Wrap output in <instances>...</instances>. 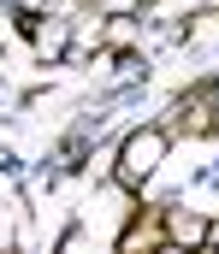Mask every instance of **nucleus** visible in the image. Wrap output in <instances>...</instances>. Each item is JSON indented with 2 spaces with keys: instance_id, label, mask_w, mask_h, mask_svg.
<instances>
[{
  "instance_id": "1",
  "label": "nucleus",
  "mask_w": 219,
  "mask_h": 254,
  "mask_svg": "<svg viewBox=\"0 0 219 254\" xmlns=\"http://www.w3.org/2000/svg\"><path fill=\"white\" fill-rule=\"evenodd\" d=\"M166 148H172V130H166V125H143V130H131V136H125V148H119V166H113L119 190H143L148 178L160 172Z\"/></svg>"
},
{
  "instance_id": "2",
  "label": "nucleus",
  "mask_w": 219,
  "mask_h": 254,
  "mask_svg": "<svg viewBox=\"0 0 219 254\" xmlns=\"http://www.w3.org/2000/svg\"><path fill=\"white\" fill-rule=\"evenodd\" d=\"M160 231H166L172 249H202V243H208V219H202V213H184V207H166Z\"/></svg>"
},
{
  "instance_id": "3",
  "label": "nucleus",
  "mask_w": 219,
  "mask_h": 254,
  "mask_svg": "<svg viewBox=\"0 0 219 254\" xmlns=\"http://www.w3.org/2000/svg\"><path fill=\"white\" fill-rule=\"evenodd\" d=\"M30 42H36V54H42V60H60V54L72 48V18H48V24H30Z\"/></svg>"
},
{
  "instance_id": "4",
  "label": "nucleus",
  "mask_w": 219,
  "mask_h": 254,
  "mask_svg": "<svg viewBox=\"0 0 219 254\" xmlns=\"http://www.w3.org/2000/svg\"><path fill=\"white\" fill-rule=\"evenodd\" d=\"M154 243H166V231H160L154 219H137V225H131V231L119 237V249H125V254H137V249H154Z\"/></svg>"
},
{
  "instance_id": "5",
  "label": "nucleus",
  "mask_w": 219,
  "mask_h": 254,
  "mask_svg": "<svg viewBox=\"0 0 219 254\" xmlns=\"http://www.w3.org/2000/svg\"><path fill=\"white\" fill-rule=\"evenodd\" d=\"M202 95H208V119H214V130H219V83H208Z\"/></svg>"
}]
</instances>
